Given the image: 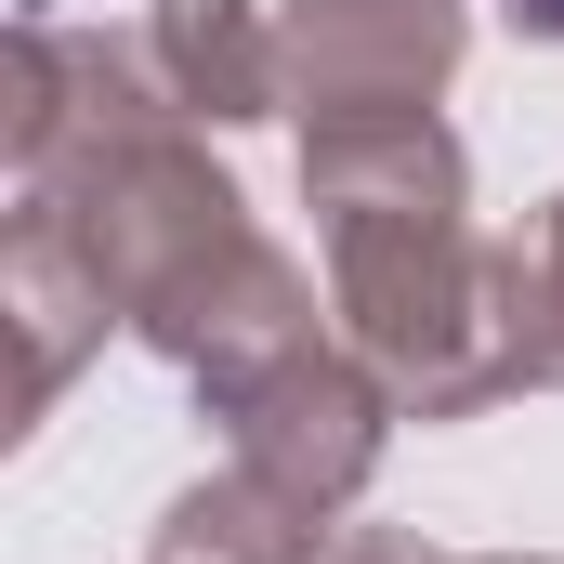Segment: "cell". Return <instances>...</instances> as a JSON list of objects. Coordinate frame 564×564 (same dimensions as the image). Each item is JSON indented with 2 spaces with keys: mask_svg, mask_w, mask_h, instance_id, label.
I'll use <instances>...</instances> for the list:
<instances>
[{
  "mask_svg": "<svg viewBox=\"0 0 564 564\" xmlns=\"http://www.w3.org/2000/svg\"><path fill=\"white\" fill-rule=\"evenodd\" d=\"M525 13H539V26H564V0H525Z\"/></svg>",
  "mask_w": 564,
  "mask_h": 564,
  "instance_id": "obj_1",
  "label": "cell"
}]
</instances>
